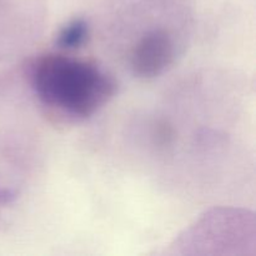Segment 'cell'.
I'll list each match as a JSON object with an SVG mask.
<instances>
[{
  "label": "cell",
  "mask_w": 256,
  "mask_h": 256,
  "mask_svg": "<svg viewBox=\"0 0 256 256\" xmlns=\"http://www.w3.org/2000/svg\"><path fill=\"white\" fill-rule=\"evenodd\" d=\"M112 18L109 35L139 79L169 72L189 45L192 14L186 0H119Z\"/></svg>",
  "instance_id": "cell-1"
},
{
  "label": "cell",
  "mask_w": 256,
  "mask_h": 256,
  "mask_svg": "<svg viewBox=\"0 0 256 256\" xmlns=\"http://www.w3.org/2000/svg\"><path fill=\"white\" fill-rule=\"evenodd\" d=\"M28 76L40 104L72 122L94 116L118 90L116 80L104 68L62 52L35 59L29 65Z\"/></svg>",
  "instance_id": "cell-2"
},
{
  "label": "cell",
  "mask_w": 256,
  "mask_h": 256,
  "mask_svg": "<svg viewBox=\"0 0 256 256\" xmlns=\"http://www.w3.org/2000/svg\"><path fill=\"white\" fill-rule=\"evenodd\" d=\"M174 246L194 249L204 254L212 248H232L235 254H248V249H255V218L248 210L215 209L202 215L194 225L185 230L175 242Z\"/></svg>",
  "instance_id": "cell-3"
},
{
  "label": "cell",
  "mask_w": 256,
  "mask_h": 256,
  "mask_svg": "<svg viewBox=\"0 0 256 256\" xmlns=\"http://www.w3.org/2000/svg\"><path fill=\"white\" fill-rule=\"evenodd\" d=\"M90 35V26L82 18L70 20L58 32L55 45L62 50H75L86 42Z\"/></svg>",
  "instance_id": "cell-4"
},
{
  "label": "cell",
  "mask_w": 256,
  "mask_h": 256,
  "mask_svg": "<svg viewBox=\"0 0 256 256\" xmlns=\"http://www.w3.org/2000/svg\"><path fill=\"white\" fill-rule=\"evenodd\" d=\"M19 195V186L5 182L0 176V210L9 206L16 200Z\"/></svg>",
  "instance_id": "cell-5"
}]
</instances>
